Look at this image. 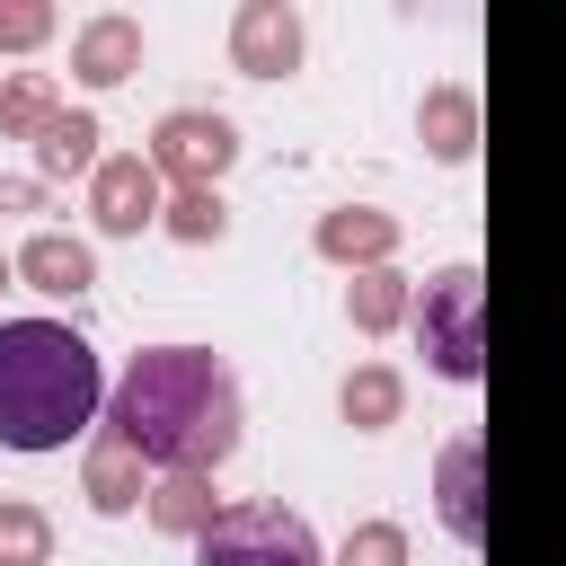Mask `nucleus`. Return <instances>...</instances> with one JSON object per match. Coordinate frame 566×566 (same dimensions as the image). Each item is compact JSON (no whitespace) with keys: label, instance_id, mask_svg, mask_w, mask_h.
<instances>
[{"label":"nucleus","instance_id":"obj_1","mask_svg":"<svg viewBox=\"0 0 566 566\" xmlns=\"http://www.w3.org/2000/svg\"><path fill=\"white\" fill-rule=\"evenodd\" d=\"M106 424H115V442L133 460H150L168 478H203V469H221L239 451V380L203 345H150L115 380Z\"/></svg>","mask_w":566,"mask_h":566},{"label":"nucleus","instance_id":"obj_2","mask_svg":"<svg viewBox=\"0 0 566 566\" xmlns=\"http://www.w3.org/2000/svg\"><path fill=\"white\" fill-rule=\"evenodd\" d=\"M97 354L62 318H9L0 327V442L9 451H62L97 424Z\"/></svg>","mask_w":566,"mask_h":566},{"label":"nucleus","instance_id":"obj_3","mask_svg":"<svg viewBox=\"0 0 566 566\" xmlns=\"http://www.w3.org/2000/svg\"><path fill=\"white\" fill-rule=\"evenodd\" d=\"M416 336H424V363L442 380H478L486 371V274L478 265L433 274L416 301Z\"/></svg>","mask_w":566,"mask_h":566},{"label":"nucleus","instance_id":"obj_4","mask_svg":"<svg viewBox=\"0 0 566 566\" xmlns=\"http://www.w3.org/2000/svg\"><path fill=\"white\" fill-rule=\"evenodd\" d=\"M195 566H327L310 522L283 504H221V522L195 539Z\"/></svg>","mask_w":566,"mask_h":566},{"label":"nucleus","instance_id":"obj_5","mask_svg":"<svg viewBox=\"0 0 566 566\" xmlns=\"http://www.w3.org/2000/svg\"><path fill=\"white\" fill-rule=\"evenodd\" d=\"M230 150H239V133L221 124V115H168L159 124V142H150V168L159 177H186V186H212L221 168H230Z\"/></svg>","mask_w":566,"mask_h":566},{"label":"nucleus","instance_id":"obj_6","mask_svg":"<svg viewBox=\"0 0 566 566\" xmlns=\"http://www.w3.org/2000/svg\"><path fill=\"white\" fill-rule=\"evenodd\" d=\"M230 62H239L248 80H283V71L301 62V18H292L283 0H248V9L230 18Z\"/></svg>","mask_w":566,"mask_h":566},{"label":"nucleus","instance_id":"obj_7","mask_svg":"<svg viewBox=\"0 0 566 566\" xmlns=\"http://www.w3.org/2000/svg\"><path fill=\"white\" fill-rule=\"evenodd\" d=\"M88 203H97V230H115V239H133L142 221H159V168H150L142 150H124V159H106V168H97V186H88Z\"/></svg>","mask_w":566,"mask_h":566},{"label":"nucleus","instance_id":"obj_8","mask_svg":"<svg viewBox=\"0 0 566 566\" xmlns=\"http://www.w3.org/2000/svg\"><path fill=\"white\" fill-rule=\"evenodd\" d=\"M133 62H142V27H133V18H88V27L71 35V71H80L88 88H115Z\"/></svg>","mask_w":566,"mask_h":566},{"label":"nucleus","instance_id":"obj_9","mask_svg":"<svg viewBox=\"0 0 566 566\" xmlns=\"http://www.w3.org/2000/svg\"><path fill=\"white\" fill-rule=\"evenodd\" d=\"M18 274H27L35 292H88V274H97V265H88V248H80V239L35 230V239L18 248Z\"/></svg>","mask_w":566,"mask_h":566},{"label":"nucleus","instance_id":"obj_10","mask_svg":"<svg viewBox=\"0 0 566 566\" xmlns=\"http://www.w3.org/2000/svg\"><path fill=\"white\" fill-rule=\"evenodd\" d=\"M35 168H44V177H80V168H88V177H97V168H106V159H97V124H88V115H53V133L35 142Z\"/></svg>","mask_w":566,"mask_h":566},{"label":"nucleus","instance_id":"obj_11","mask_svg":"<svg viewBox=\"0 0 566 566\" xmlns=\"http://www.w3.org/2000/svg\"><path fill=\"white\" fill-rule=\"evenodd\" d=\"M389 239H398V221H389V212H363V203L318 221V248H327V256H363V265H371V256H389Z\"/></svg>","mask_w":566,"mask_h":566},{"label":"nucleus","instance_id":"obj_12","mask_svg":"<svg viewBox=\"0 0 566 566\" xmlns=\"http://www.w3.org/2000/svg\"><path fill=\"white\" fill-rule=\"evenodd\" d=\"M133 469H142V460L106 433V442L88 451V504H97V513H133V504H142V478H133Z\"/></svg>","mask_w":566,"mask_h":566},{"label":"nucleus","instance_id":"obj_13","mask_svg":"<svg viewBox=\"0 0 566 566\" xmlns=\"http://www.w3.org/2000/svg\"><path fill=\"white\" fill-rule=\"evenodd\" d=\"M150 522H159V531H195V539H203V531L221 522V504H212V486H203V478H168V486L150 495Z\"/></svg>","mask_w":566,"mask_h":566},{"label":"nucleus","instance_id":"obj_14","mask_svg":"<svg viewBox=\"0 0 566 566\" xmlns=\"http://www.w3.org/2000/svg\"><path fill=\"white\" fill-rule=\"evenodd\" d=\"M424 142H433V159H469L478 115H469V97H460V88H433V97H424Z\"/></svg>","mask_w":566,"mask_h":566},{"label":"nucleus","instance_id":"obj_15","mask_svg":"<svg viewBox=\"0 0 566 566\" xmlns=\"http://www.w3.org/2000/svg\"><path fill=\"white\" fill-rule=\"evenodd\" d=\"M442 522L460 539H478V442H451V460H442Z\"/></svg>","mask_w":566,"mask_h":566},{"label":"nucleus","instance_id":"obj_16","mask_svg":"<svg viewBox=\"0 0 566 566\" xmlns=\"http://www.w3.org/2000/svg\"><path fill=\"white\" fill-rule=\"evenodd\" d=\"M53 115H62V106H53V80H35V71H27V80H9V88H0V133H35V142H44V133H53Z\"/></svg>","mask_w":566,"mask_h":566},{"label":"nucleus","instance_id":"obj_17","mask_svg":"<svg viewBox=\"0 0 566 566\" xmlns=\"http://www.w3.org/2000/svg\"><path fill=\"white\" fill-rule=\"evenodd\" d=\"M398 318H407V283H398L389 265H363V274H354V327L380 336V327H398Z\"/></svg>","mask_w":566,"mask_h":566},{"label":"nucleus","instance_id":"obj_18","mask_svg":"<svg viewBox=\"0 0 566 566\" xmlns=\"http://www.w3.org/2000/svg\"><path fill=\"white\" fill-rule=\"evenodd\" d=\"M53 557V531L35 504H0V566H44Z\"/></svg>","mask_w":566,"mask_h":566},{"label":"nucleus","instance_id":"obj_19","mask_svg":"<svg viewBox=\"0 0 566 566\" xmlns=\"http://www.w3.org/2000/svg\"><path fill=\"white\" fill-rule=\"evenodd\" d=\"M345 416H354V424H389V416H398V371L363 363V371L345 380Z\"/></svg>","mask_w":566,"mask_h":566},{"label":"nucleus","instance_id":"obj_20","mask_svg":"<svg viewBox=\"0 0 566 566\" xmlns=\"http://www.w3.org/2000/svg\"><path fill=\"white\" fill-rule=\"evenodd\" d=\"M221 221H230V212H221L212 186H186V195L168 203V230H177V239H221Z\"/></svg>","mask_w":566,"mask_h":566},{"label":"nucleus","instance_id":"obj_21","mask_svg":"<svg viewBox=\"0 0 566 566\" xmlns=\"http://www.w3.org/2000/svg\"><path fill=\"white\" fill-rule=\"evenodd\" d=\"M336 566H407V539L389 531V522H363L354 539H345V557Z\"/></svg>","mask_w":566,"mask_h":566},{"label":"nucleus","instance_id":"obj_22","mask_svg":"<svg viewBox=\"0 0 566 566\" xmlns=\"http://www.w3.org/2000/svg\"><path fill=\"white\" fill-rule=\"evenodd\" d=\"M53 35V9H35V0H18V9H0V44L9 53H27V44H44Z\"/></svg>","mask_w":566,"mask_h":566},{"label":"nucleus","instance_id":"obj_23","mask_svg":"<svg viewBox=\"0 0 566 566\" xmlns=\"http://www.w3.org/2000/svg\"><path fill=\"white\" fill-rule=\"evenodd\" d=\"M0 203L18 212V203H35V186H18V177H0Z\"/></svg>","mask_w":566,"mask_h":566},{"label":"nucleus","instance_id":"obj_24","mask_svg":"<svg viewBox=\"0 0 566 566\" xmlns=\"http://www.w3.org/2000/svg\"><path fill=\"white\" fill-rule=\"evenodd\" d=\"M0 274H9V265H0Z\"/></svg>","mask_w":566,"mask_h":566}]
</instances>
